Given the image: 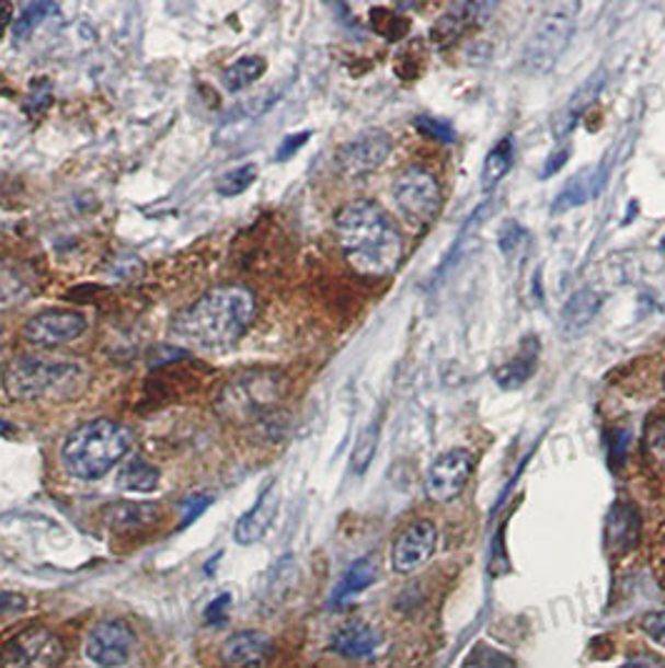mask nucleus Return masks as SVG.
<instances>
[{"mask_svg": "<svg viewBox=\"0 0 665 668\" xmlns=\"http://www.w3.org/2000/svg\"><path fill=\"white\" fill-rule=\"evenodd\" d=\"M335 235L345 261L366 278L393 276L403 261V239L398 226L374 200H353L335 216Z\"/></svg>", "mask_w": 665, "mask_h": 668, "instance_id": "f257e3e1", "label": "nucleus"}, {"mask_svg": "<svg viewBox=\"0 0 665 668\" xmlns=\"http://www.w3.org/2000/svg\"><path fill=\"white\" fill-rule=\"evenodd\" d=\"M255 296L245 286H218L203 293L173 323L179 341L195 348H228L251 329Z\"/></svg>", "mask_w": 665, "mask_h": 668, "instance_id": "f03ea898", "label": "nucleus"}, {"mask_svg": "<svg viewBox=\"0 0 665 668\" xmlns=\"http://www.w3.org/2000/svg\"><path fill=\"white\" fill-rule=\"evenodd\" d=\"M88 371L73 358L18 356L3 368V391L21 403L68 401L81 393Z\"/></svg>", "mask_w": 665, "mask_h": 668, "instance_id": "7ed1b4c3", "label": "nucleus"}, {"mask_svg": "<svg viewBox=\"0 0 665 668\" xmlns=\"http://www.w3.org/2000/svg\"><path fill=\"white\" fill-rule=\"evenodd\" d=\"M130 444L133 436L126 426L111 418H95L66 438L60 461L73 479L95 481L121 463Z\"/></svg>", "mask_w": 665, "mask_h": 668, "instance_id": "20e7f679", "label": "nucleus"}, {"mask_svg": "<svg viewBox=\"0 0 665 668\" xmlns=\"http://www.w3.org/2000/svg\"><path fill=\"white\" fill-rule=\"evenodd\" d=\"M578 3H553L538 18L534 33L523 50V60L534 73H548L569 48L578 18Z\"/></svg>", "mask_w": 665, "mask_h": 668, "instance_id": "39448f33", "label": "nucleus"}, {"mask_svg": "<svg viewBox=\"0 0 665 668\" xmlns=\"http://www.w3.org/2000/svg\"><path fill=\"white\" fill-rule=\"evenodd\" d=\"M66 646L50 629L31 626L0 646V668H60Z\"/></svg>", "mask_w": 665, "mask_h": 668, "instance_id": "423d86ee", "label": "nucleus"}, {"mask_svg": "<svg viewBox=\"0 0 665 668\" xmlns=\"http://www.w3.org/2000/svg\"><path fill=\"white\" fill-rule=\"evenodd\" d=\"M393 198L413 223L436 221L443 208V191L436 175L423 169H408L393 183Z\"/></svg>", "mask_w": 665, "mask_h": 668, "instance_id": "0eeeda50", "label": "nucleus"}, {"mask_svg": "<svg viewBox=\"0 0 665 668\" xmlns=\"http://www.w3.org/2000/svg\"><path fill=\"white\" fill-rule=\"evenodd\" d=\"M473 473V456L466 448H450L440 453L425 476V494L433 504H448V500L463 494L468 479Z\"/></svg>", "mask_w": 665, "mask_h": 668, "instance_id": "6e6552de", "label": "nucleus"}, {"mask_svg": "<svg viewBox=\"0 0 665 668\" xmlns=\"http://www.w3.org/2000/svg\"><path fill=\"white\" fill-rule=\"evenodd\" d=\"M88 321L78 311H46L25 323L23 336L38 348H58L78 341L85 333Z\"/></svg>", "mask_w": 665, "mask_h": 668, "instance_id": "1a4fd4ad", "label": "nucleus"}, {"mask_svg": "<svg viewBox=\"0 0 665 668\" xmlns=\"http://www.w3.org/2000/svg\"><path fill=\"white\" fill-rule=\"evenodd\" d=\"M136 646V636L126 621H103L88 634L85 654L95 666L118 668L126 666Z\"/></svg>", "mask_w": 665, "mask_h": 668, "instance_id": "9d476101", "label": "nucleus"}, {"mask_svg": "<svg viewBox=\"0 0 665 668\" xmlns=\"http://www.w3.org/2000/svg\"><path fill=\"white\" fill-rule=\"evenodd\" d=\"M390 148H393V143H390V136L383 130H366V134L353 138L351 143H345L335 156V161H339L343 175L358 178V175L380 169L390 156Z\"/></svg>", "mask_w": 665, "mask_h": 668, "instance_id": "9b49d317", "label": "nucleus"}, {"mask_svg": "<svg viewBox=\"0 0 665 668\" xmlns=\"http://www.w3.org/2000/svg\"><path fill=\"white\" fill-rule=\"evenodd\" d=\"M280 399V376L268 371H253L241 378L226 389L223 403L238 413H259L261 408L271 406Z\"/></svg>", "mask_w": 665, "mask_h": 668, "instance_id": "f8f14e48", "label": "nucleus"}, {"mask_svg": "<svg viewBox=\"0 0 665 668\" xmlns=\"http://www.w3.org/2000/svg\"><path fill=\"white\" fill-rule=\"evenodd\" d=\"M438 546V529L431 521H415L393 543V568L398 574H413L433 558Z\"/></svg>", "mask_w": 665, "mask_h": 668, "instance_id": "ddd939ff", "label": "nucleus"}, {"mask_svg": "<svg viewBox=\"0 0 665 668\" xmlns=\"http://www.w3.org/2000/svg\"><path fill=\"white\" fill-rule=\"evenodd\" d=\"M606 78H608L606 70L598 68L596 73H593L588 81L575 88V93L571 95V99L561 105V111H558L551 120L553 136L558 140L571 136V130L578 126V120L585 116V111H588L591 105L598 101L603 85H606Z\"/></svg>", "mask_w": 665, "mask_h": 668, "instance_id": "4468645a", "label": "nucleus"}, {"mask_svg": "<svg viewBox=\"0 0 665 668\" xmlns=\"http://www.w3.org/2000/svg\"><path fill=\"white\" fill-rule=\"evenodd\" d=\"M271 654L273 641L261 631H238L220 648V658L228 668H259Z\"/></svg>", "mask_w": 665, "mask_h": 668, "instance_id": "2eb2a0df", "label": "nucleus"}, {"mask_svg": "<svg viewBox=\"0 0 665 668\" xmlns=\"http://www.w3.org/2000/svg\"><path fill=\"white\" fill-rule=\"evenodd\" d=\"M280 508V494L276 483H271L268 488L263 491L259 504H255L251 511H248L241 521L236 523V541L241 543V546H253V543H259L265 533L271 531L273 521H276Z\"/></svg>", "mask_w": 665, "mask_h": 668, "instance_id": "dca6fc26", "label": "nucleus"}, {"mask_svg": "<svg viewBox=\"0 0 665 668\" xmlns=\"http://www.w3.org/2000/svg\"><path fill=\"white\" fill-rule=\"evenodd\" d=\"M103 523L118 533L144 531L161 518V508L156 504H138V500H115L101 511Z\"/></svg>", "mask_w": 665, "mask_h": 668, "instance_id": "f3484780", "label": "nucleus"}, {"mask_svg": "<svg viewBox=\"0 0 665 668\" xmlns=\"http://www.w3.org/2000/svg\"><path fill=\"white\" fill-rule=\"evenodd\" d=\"M641 539V516L631 504H616L606 518V543L610 553H628Z\"/></svg>", "mask_w": 665, "mask_h": 668, "instance_id": "a211bd4d", "label": "nucleus"}, {"mask_svg": "<svg viewBox=\"0 0 665 668\" xmlns=\"http://www.w3.org/2000/svg\"><path fill=\"white\" fill-rule=\"evenodd\" d=\"M606 186V173H603V165H593L588 171H581L578 175L565 183V188L555 196L553 214H565V210L581 208L585 204H591L593 198Z\"/></svg>", "mask_w": 665, "mask_h": 668, "instance_id": "6ab92c4d", "label": "nucleus"}, {"mask_svg": "<svg viewBox=\"0 0 665 668\" xmlns=\"http://www.w3.org/2000/svg\"><path fill=\"white\" fill-rule=\"evenodd\" d=\"M380 646V634L368 623H348L333 638V652L345 658H366Z\"/></svg>", "mask_w": 665, "mask_h": 668, "instance_id": "aec40b11", "label": "nucleus"}, {"mask_svg": "<svg viewBox=\"0 0 665 668\" xmlns=\"http://www.w3.org/2000/svg\"><path fill=\"white\" fill-rule=\"evenodd\" d=\"M513 158H516V146H513V138L498 140V146L491 148V153L485 156L483 171H481V188L485 193H491L498 183L508 175L513 169Z\"/></svg>", "mask_w": 665, "mask_h": 668, "instance_id": "412c9836", "label": "nucleus"}, {"mask_svg": "<svg viewBox=\"0 0 665 668\" xmlns=\"http://www.w3.org/2000/svg\"><path fill=\"white\" fill-rule=\"evenodd\" d=\"M378 578V566L376 561L366 556V558H358L356 564H353L348 571H345V576L341 578L339 588H335L333 594V601L335 603H343L353 599V596H358L360 591H366L368 586H374V581Z\"/></svg>", "mask_w": 665, "mask_h": 668, "instance_id": "4be33fe9", "label": "nucleus"}, {"mask_svg": "<svg viewBox=\"0 0 665 668\" xmlns=\"http://www.w3.org/2000/svg\"><path fill=\"white\" fill-rule=\"evenodd\" d=\"M600 309V296L583 288V291L573 293L569 298V303L563 306V329L569 333H578L581 329L588 326L593 321V315Z\"/></svg>", "mask_w": 665, "mask_h": 668, "instance_id": "5701e85b", "label": "nucleus"}, {"mask_svg": "<svg viewBox=\"0 0 665 668\" xmlns=\"http://www.w3.org/2000/svg\"><path fill=\"white\" fill-rule=\"evenodd\" d=\"M161 483V473L144 459H133L118 473V486L130 494H150Z\"/></svg>", "mask_w": 665, "mask_h": 668, "instance_id": "b1692460", "label": "nucleus"}, {"mask_svg": "<svg viewBox=\"0 0 665 668\" xmlns=\"http://www.w3.org/2000/svg\"><path fill=\"white\" fill-rule=\"evenodd\" d=\"M31 293V280L18 266H0V311L13 309Z\"/></svg>", "mask_w": 665, "mask_h": 668, "instance_id": "393cba45", "label": "nucleus"}, {"mask_svg": "<svg viewBox=\"0 0 665 668\" xmlns=\"http://www.w3.org/2000/svg\"><path fill=\"white\" fill-rule=\"evenodd\" d=\"M265 73V60L259 56L241 58L238 64L230 66L223 73V85L228 91H243V88L253 85Z\"/></svg>", "mask_w": 665, "mask_h": 668, "instance_id": "a878e982", "label": "nucleus"}, {"mask_svg": "<svg viewBox=\"0 0 665 668\" xmlns=\"http://www.w3.org/2000/svg\"><path fill=\"white\" fill-rule=\"evenodd\" d=\"M534 373H536V358L520 356L508 360V364L495 371V383H498L503 391H516L520 385H526Z\"/></svg>", "mask_w": 665, "mask_h": 668, "instance_id": "bb28decb", "label": "nucleus"}, {"mask_svg": "<svg viewBox=\"0 0 665 668\" xmlns=\"http://www.w3.org/2000/svg\"><path fill=\"white\" fill-rule=\"evenodd\" d=\"M255 175H259V169H255L253 163L238 165V169L220 175L218 183H216V191L220 193V196H226V198L241 196V193H245L248 188L253 186Z\"/></svg>", "mask_w": 665, "mask_h": 668, "instance_id": "cd10ccee", "label": "nucleus"}, {"mask_svg": "<svg viewBox=\"0 0 665 668\" xmlns=\"http://www.w3.org/2000/svg\"><path fill=\"white\" fill-rule=\"evenodd\" d=\"M643 451L655 469H661L665 473V416L653 418L651 424L645 426Z\"/></svg>", "mask_w": 665, "mask_h": 668, "instance_id": "c85d7f7f", "label": "nucleus"}, {"mask_svg": "<svg viewBox=\"0 0 665 668\" xmlns=\"http://www.w3.org/2000/svg\"><path fill=\"white\" fill-rule=\"evenodd\" d=\"M56 13H58V8L53 5V3H33V5H28L21 15H18V21H15V38L18 41L28 38L35 25H41L43 21H46L48 15H56Z\"/></svg>", "mask_w": 665, "mask_h": 668, "instance_id": "c756f323", "label": "nucleus"}, {"mask_svg": "<svg viewBox=\"0 0 665 668\" xmlns=\"http://www.w3.org/2000/svg\"><path fill=\"white\" fill-rule=\"evenodd\" d=\"M378 436H380L378 424H370L360 434L358 444H356V451H353V471H356V473L366 471L368 465H370V461H374V453H376V446H378Z\"/></svg>", "mask_w": 665, "mask_h": 668, "instance_id": "7c9ffc66", "label": "nucleus"}, {"mask_svg": "<svg viewBox=\"0 0 665 668\" xmlns=\"http://www.w3.org/2000/svg\"><path fill=\"white\" fill-rule=\"evenodd\" d=\"M463 668H516V666H513V661L505 654L481 644V646H475L471 656L466 658Z\"/></svg>", "mask_w": 665, "mask_h": 668, "instance_id": "2f4dec72", "label": "nucleus"}, {"mask_svg": "<svg viewBox=\"0 0 665 668\" xmlns=\"http://www.w3.org/2000/svg\"><path fill=\"white\" fill-rule=\"evenodd\" d=\"M415 128H419L425 138L438 140V143H454L456 140V128L443 118L421 116L419 120H415Z\"/></svg>", "mask_w": 665, "mask_h": 668, "instance_id": "473e14b6", "label": "nucleus"}, {"mask_svg": "<svg viewBox=\"0 0 665 668\" xmlns=\"http://www.w3.org/2000/svg\"><path fill=\"white\" fill-rule=\"evenodd\" d=\"M25 606H28L25 596L13 594V591H0V621L23 613Z\"/></svg>", "mask_w": 665, "mask_h": 668, "instance_id": "72a5a7b5", "label": "nucleus"}, {"mask_svg": "<svg viewBox=\"0 0 665 668\" xmlns=\"http://www.w3.org/2000/svg\"><path fill=\"white\" fill-rule=\"evenodd\" d=\"M213 504L210 496H193V498H185L181 511H183V526H191L195 518H198L206 508Z\"/></svg>", "mask_w": 665, "mask_h": 668, "instance_id": "f704fd0d", "label": "nucleus"}, {"mask_svg": "<svg viewBox=\"0 0 665 668\" xmlns=\"http://www.w3.org/2000/svg\"><path fill=\"white\" fill-rule=\"evenodd\" d=\"M643 631L655 641V644L665 646V611L649 613V617L643 619Z\"/></svg>", "mask_w": 665, "mask_h": 668, "instance_id": "c9c22d12", "label": "nucleus"}, {"mask_svg": "<svg viewBox=\"0 0 665 668\" xmlns=\"http://www.w3.org/2000/svg\"><path fill=\"white\" fill-rule=\"evenodd\" d=\"M308 138H310V134L306 130V134H296V136H288L286 140H283L280 143V148H278V153H276V158L278 161H286V158H290L293 153L298 151V148H303L306 143H308Z\"/></svg>", "mask_w": 665, "mask_h": 668, "instance_id": "e433bc0d", "label": "nucleus"}, {"mask_svg": "<svg viewBox=\"0 0 665 668\" xmlns=\"http://www.w3.org/2000/svg\"><path fill=\"white\" fill-rule=\"evenodd\" d=\"M228 603H230V596H228V594H223V596H220V599L213 601V603L208 606V611H206V621H208V623H216V619H218V621L223 619V611H226V606H228Z\"/></svg>", "mask_w": 665, "mask_h": 668, "instance_id": "4c0bfd02", "label": "nucleus"}, {"mask_svg": "<svg viewBox=\"0 0 665 668\" xmlns=\"http://www.w3.org/2000/svg\"><path fill=\"white\" fill-rule=\"evenodd\" d=\"M565 158H569V151H561V153H555V156L551 158V165H546V169H543V173H540V175H553V173H555L558 169H561V165H563V161H565Z\"/></svg>", "mask_w": 665, "mask_h": 668, "instance_id": "58836bf2", "label": "nucleus"}, {"mask_svg": "<svg viewBox=\"0 0 665 668\" xmlns=\"http://www.w3.org/2000/svg\"><path fill=\"white\" fill-rule=\"evenodd\" d=\"M623 668H653V666H649L645 661H633V664H626Z\"/></svg>", "mask_w": 665, "mask_h": 668, "instance_id": "ea45409f", "label": "nucleus"}]
</instances>
